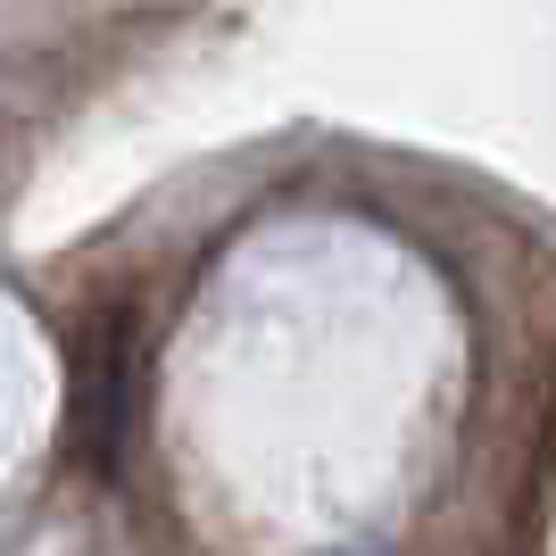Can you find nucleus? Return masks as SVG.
I'll use <instances>...</instances> for the list:
<instances>
[{
    "label": "nucleus",
    "mask_w": 556,
    "mask_h": 556,
    "mask_svg": "<svg viewBox=\"0 0 556 556\" xmlns=\"http://www.w3.org/2000/svg\"><path fill=\"white\" fill-rule=\"evenodd\" d=\"M357 556H374V548H357Z\"/></svg>",
    "instance_id": "1"
}]
</instances>
